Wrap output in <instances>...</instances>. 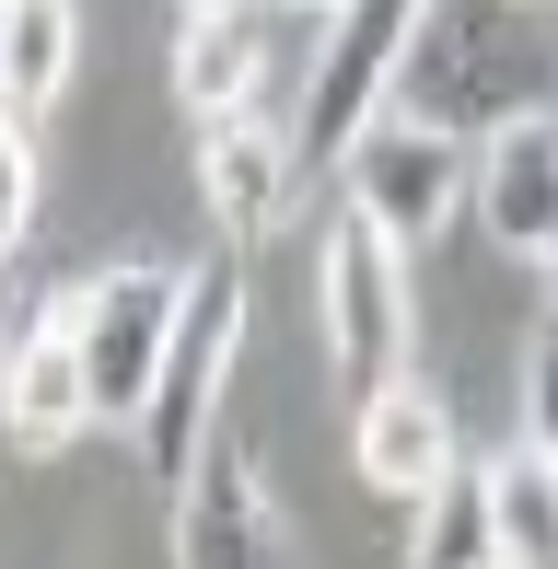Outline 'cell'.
Listing matches in <instances>:
<instances>
[{"mask_svg":"<svg viewBox=\"0 0 558 569\" xmlns=\"http://www.w3.org/2000/svg\"><path fill=\"white\" fill-rule=\"evenodd\" d=\"M233 349H245V256H210V268H187V326H175L163 383L140 407V465H151L163 500H187L198 453H210V407H221Z\"/></svg>","mask_w":558,"mask_h":569,"instance_id":"1","label":"cell"},{"mask_svg":"<svg viewBox=\"0 0 558 569\" xmlns=\"http://www.w3.org/2000/svg\"><path fill=\"white\" fill-rule=\"evenodd\" d=\"M396 117H430V128L524 117V0H430L408 70H396Z\"/></svg>","mask_w":558,"mask_h":569,"instance_id":"2","label":"cell"},{"mask_svg":"<svg viewBox=\"0 0 558 569\" xmlns=\"http://www.w3.org/2000/svg\"><path fill=\"white\" fill-rule=\"evenodd\" d=\"M59 326H70V349H82L93 419L140 430L151 383H163V349H175V326H187V279L151 268V256L140 268H106V279H82V291H59Z\"/></svg>","mask_w":558,"mask_h":569,"instance_id":"3","label":"cell"},{"mask_svg":"<svg viewBox=\"0 0 558 569\" xmlns=\"http://www.w3.org/2000/svg\"><path fill=\"white\" fill-rule=\"evenodd\" d=\"M326 349H338L349 407L408 383V244L372 210H349V198H338V221H326Z\"/></svg>","mask_w":558,"mask_h":569,"instance_id":"4","label":"cell"},{"mask_svg":"<svg viewBox=\"0 0 558 569\" xmlns=\"http://www.w3.org/2000/svg\"><path fill=\"white\" fill-rule=\"evenodd\" d=\"M466 187H477V163H466V128H430V117H372L361 140L338 151V198H349V210H372V221L396 232V244L442 232Z\"/></svg>","mask_w":558,"mask_h":569,"instance_id":"5","label":"cell"},{"mask_svg":"<svg viewBox=\"0 0 558 569\" xmlns=\"http://www.w3.org/2000/svg\"><path fill=\"white\" fill-rule=\"evenodd\" d=\"M175 569H279V511H268L257 453L233 430H210L187 500H175Z\"/></svg>","mask_w":558,"mask_h":569,"instance_id":"6","label":"cell"},{"mask_svg":"<svg viewBox=\"0 0 558 569\" xmlns=\"http://www.w3.org/2000/svg\"><path fill=\"white\" fill-rule=\"evenodd\" d=\"M477 221H489V244L547 256V232H558V106H524L477 140Z\"/></svg>","mask_w":558,"mask_h":569,"instance_id":"7","label":"cell"},{"mask_svg":"<svg viewBox=\"0 0 558 569\" xmlns=\"http://www.w3.org/2000/svg\"><path fill=\"white\" fill-rule=\"evenodd\" d=\"M291 117H221L210 140H198V187H210V210L233 244H257V232H279V210H291Z\"/></svg>","mask_w":558,"mask_h":569,"instance_id":"8","label":"cell"},{"mask_svg":"<svg viewBox=\"0 0 558 569\" xmlns=\"http://www.w3.org/2000/svg\"><path fill=\"white\" fill-rule=\"evenodd\" d=\"M0 430H12L23 453H59V442H82V430H93V383H82V349H70L59 302L23 326L12 372H0Z\"/></svg>","mask_w":558,"mask_h":569,"instance_id":"9","label":"cell"},{"mask_svg":"<svg viewBox=\"0 0 558 569\" xmlns=\"http://www.w3.org/2000/svg\"><path fill=\"white\" fill-rule=\"evenodd\" d=\"M268 82V12L257 0H221V12H187V36H175V106L198 128L245 117Z\"/></svg>","mask_w":558,"mask_h":569,"instance_id":"10","label":"cell"},{"mask_svg":"<svg viewBox=\"0 0 558 569\" xmlns=\"http://www.w3.org/2000/svg\"><path fill=\"white\" fill-rule=\"evenodd\" d=\"M349 453H361L372 488H396V500H430V488L454 477V407L430 396V383H385V396L361 407V430H349Z\"/></svg>","mask_w":558,"mask_h":569,"instance_id":"11","label":"cell"},{"mask_svg":"<svg viewBox=\"0 0 558 569\" xmlns=\"http://www.w3.org/2000/svg\"><path fill=\"white\" fill-rule=\"evenodd\" d=\"M70 70H82V12L70 0H0V106L12 117L59 106Z\"/></svg>","mask_w":558,"mask_h":569,"instance_id":"12","label":"cell"},{"mask_svg":"<svg viewBox=\"0 0 558 569\" xmlns=\"http://www.w3.org/2000/svg\"><path fill=\"white\" fill-rule=\"evenodd\" d=\"M408 569H500V500H489V465H454V477L419 500Z\"/></svg>","mask_w":558,"mask_h":569,"instance_id":"13","label":"cell"},{"mask_svg":"<svg viewBox=\"0 0 558 569\" xmlns=\"http://www.w3.org/2000/svg\"><path fill=\"white\" fill-rule=\"evenodd\" d=\"M489 500H500V569H558V453H500L489 465Z\"/></svg>","mask_w":558,"mask_h":569,"instance_id":"14","label":"cell"},{"mask_svg":"<svg viewBox=\"0 0 558 569\" xmlns=\"http://www.w3.org/2000/svg\"><path fill=\"white\" fill-rule=\"evenodd\" d=\"M23 221H36V140H23V117L0 106V256L23 244Z\"/></svg>","mask_w":558,"mask_h":569,"instance_id":"15","label":"cell"},{"mask_svg":"<svg viewBox=\"0 0 558 569\" xmlns=\"http://www.w3.org/2000/svg\"><path fill=\"white\" fill-rule=\"evenodd\" d=\"M524 442H536V453H558V302H547L536 349H524Z\"/></svg>","mask_w":558,"mask_h":569,"instance_id":"16","label":"cell"},{"mask_svg":"<svg viewBox=\"0 0 558 569\" xmlns=\"http://www.w3.org/2000/svg\"><path fill=\"white\" fill-rule=\"evenodd\" d=\"M536 268H547V302H558V232H547V256H536Z\"/></svg>","mask_w":558,"mask_h":569,"instance_id":"17","label":"cell"},{"mask_svg":"<svg viewBox=\"0 0 558 569\" xmlns=\"http://www.w3.org/2000/svg\"><path fill=\"white\" fill-rule=\"evenodd\" d=\"M12 349H23V326H0V372H12Z\"/></svg>","mask_w":558,"mask_h":569,"instance_id":"18","label":"cell"},{"mask_svg":"<svg viewBox=\"0 0 558 569\" xmlns=\"http://www.w3.org/2000/svg\"><path fill=\"white\" fill-rule=\"evenodd\" d=\"M302 12H338V0H302Z\"/></svg>","mask_w":558,"mask_h":569,"instance_id":"19","label":"cell"},{"mask_svg":"<svg viewBox=\"0 0 558 569\" xmlns=\"http://www.w3.org/2000/svg\"><path fill=\"white\" fill-rule=\"evenodd\" d=\"M187 12H221V0H187Z\"/></svg>","mask_w":558,"mask_h":569,"instance_id":"20","label":"cell"}]
</instances>
